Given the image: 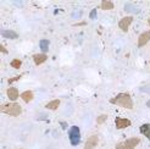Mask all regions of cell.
Wrapping results in <instances>:
<instances>
[{"mask_svg": "<svg viewBox=\"0 0 150 149\" xmlns=\"http://www.w3.org/2000/svg\"><path fill=\"white\" fill-rule=\"evenodd\" d=\"M108 120V115H105V114H103V115H100V116H98V118H96V122H98L99 125H101V123H104L105 121Z\"/></svg>", "mask_w": 150, "mask_h": 149, "instance_id": "obj_18", "label": "cell"}, {"mask_svg": "<svg viewBox=\"0 0 150 149\" xmlns=\"http://www.w3.org/2000/svg\"><path fill=\"white\" fill-rule=\"evenodd\" d=\"M21 78V76H16V77H13V78H10L9 79V83H12V82H15V81H18Z\"/></svg>", "mask_w": 150, "mask_h": 149, "instance_id": "obj_19", "label": "cell"}, {"mask_svg": "<svg viewBox=\"0 0 150 149\" xmlns=\"http://www.w3.org/2000/svg\"><path fill=\"white\" fill-rule=\"evenodd\" d=\"M111 104L117 105L120 108H123V109H133V106H134L131 95L127 93H120L116 96H114V98L111 99Z\"/></svg>", "mask_w": 150, "mask_h": 149, "instance_id": "obj_1", "label": "cell"}, {"mask_svg": "<svg viewBox=\"0 0 150 149\" xmlns=\"http://www.w3.org/2000/svg\"><path fill=\"white\" fill-rule=\"evenodd\" d=\"M140 143V139L138 137H132L123 140V142H120L116 144V149H136V147H138Z\"/></svg>", "mask_w": 150, "mask_h": 149, "instance_id": "obj_3", "label": "cell"}, {"mask_svg": "<svg viewBox=\"0 0 150 149\" xmlns=\"http://www.w3.org/2000/svg\"><path fill=\"white\" fill-rule=\"evenodd\" d=\"M47 60H48V56H47V54H44V53H42V54H34L33 55V61H34V64L37 66L44 64Z\"/></svg>", "mask_w": 150, "mask_h": 149, "instance_id": "obj_10", "label": "cell"}, {"mask_svg": "<svg viewBox=\"0 0 150 149\" xmlns=\"http://www.w3.org/2000/svg\"><path fill=\"white\" fill-rule=\"evenodd\" d=\"M49 40H47V39H43V40H40L39 42V47H40V49L43 50V51H48V49H49Z\"/></svg>", "mask_w": 150, "mask_h": 149, "instance_id": "obj_15", "label": "cell"}, {"mask_svg": "<svg viewBox=\"0 0 150 149\" xmlns=\"http://www.w3.org/2000/svg\"><path fill=\"white\" fill-rule=\"evenodd\" d=\"M69 138L72 145H78L81 142V131L78 126H72L69 132Z\"/></svg>", "mask_w": 150, "mask_h": 149, "instance_id": "obj_4", "label": "cell"}, {"mask_svg": "<svg viewBox=\"0 0 150 149\" xmlns=\"http://www.w3.org/2000/svg\"><path fill=\"white\" fill-rule=\"evenodd\" d=\"M59 106H60V100H59V99L51 100V101H49L47 105H45V108H47L48 110H56Z\"/></svg>", "mask_w": 150, "mask_h": 149, "instance_id": "obj_13", "label": "cell"}, {"mask_svg": "<svg viewBox=\"0 0 150 149\" xmlns=\"http://www.w3.org/2000/svg\"><path fill=\"white\" fill-rule=\"evenodd\" d=\"M95 13H96V10L94 9V10L92 11V13H91V18H94V17H95Z\"/></svg>", "mask_w": 150, "mask_h": 149, "instance_id": "obj_20", "label": "cell"}, {"mask_svg": "<svg viewBox=\"0 0 150 149\" xmlns=\"http://www.w3.org/2000/svg\"><path fill=\"white\" fill-rule=\"evenodd\" d=\"M98 144H99V136L93 135L86 140L84 149H94L95 147H98Z\"/></svg>", "mask_w": 150, "mask_h": 149, "instance_id": "obj_7", "label": "cell"}, {"mask_svg": "<svg viewBox=\"0 0 150 149\" xmlns=\"http://www.w3.org/2000/svg\"><path fill=\"white\" fill-rule=\"evenodd\" d=\"M21 98L25 103H31L34 98V94L32 91H25V92L21 93Z\"/></svg>", "mask_w": 150, "mask_h": 149, "instance_id": "obj_11", "label": "cell"}, {"mask_svg": "<svg viewBox=\"0 0 150 149\" xmlns=\"http://www.w3.org/2000/svg\"><path fill=\"white\" fill-rule=\"evenodd\" d=\"M132 22H133V17H132V16H126V17H123V18L120 20L118 27L121 28L123 32H128L129 26L132 25Z\"/></svg>", "mask_w": 150, "mask_h": 149, "instance_id": "obj_6", "label": "cell"}, {"mask_svg": "<svg viewBox=\"0 0 150 149\" xmlns=\"http://www.w3.org/2000/svg\"><path fill=\"white\" fill-rule=\"evenodd\" d=\"M150 42V31H146V32H143L139 37H138V42H137V45L139 48L146 45V44Z\"/></svg>", "mask_w": 150, "mask_h": 149, "instance_id": "obj_8", "label": "cell"}, {"mask_svg": "<svg viewBox=\"0 0 150 149\" xmlns=\"http://www.w3.org/2000/svg\"><path fill=\"white\" fill-rule=\"evenodd\" d=\"M115 125H116V128L117 130H125L127 127H129L132 125L131 120L128 118H125V117H116L115 118Z\"/></svg>", "mask_w": 150, "mask_h": 149, "instance_id": "obj_5", "label": "cell"}, {"mask_svg": "<svg viewBox=\"0 0 150 149\" xmlns=\"http://www.w3.org/2000/svg\"><path fill=\"white\" fill-rule=\"evenodd\" d=\"M140 133L144 135L150 140V123H144L140 126Z\"/></svg>", "mask_w": 150, "mask_h": 149, "instance_id": "obj_12", "label": "cell"}, {"mask_svg": "<svg viewBox=\"0 0 150 149\" xmlns=\"http://www.w3.org/2000/svg\"><path fill=\"white\" fill-rule=\"evenodd\" d=\"M148 22H149V26H150V18H149V20H148Z\"/></svg>", "mask_w": 150, "mask_h": 149, "instance_id": "obj_22", "label": "cell"}, {"mask_svg": "<svg viewBox=\"0 0 150 149\" xmlns=\"http://www.w3.org/2000/svg\"><path fill=\"white\" fill-rule=\"evenodd\" d=\"M0 49H1V51H3V53H5V54H7V50L5 49V47H4V45H0Z\"/></svg>", "mask_w": 150, "mask_h": 149, "instance_id": "obj_21", "label": "cell"}, {"mask_svg": "<svg viewBox=\"0 0 150 149\" xmlns=\"http://www.w3.org/2000/svg\"><path fill=\"white\" fill-rule=\"evenodd\" d=\"M100 7H101V10H105V11L112 10V9H114V3H112V1H109V0H103Z\"/></svg>", "mask_w": 150, "mask_h": 149, "instance_id": "obj_14", "label": "cell"}, {"mask_svg": "<svg viewBox=\"0 0 150 149\" xmlns=\"http://www.w3.org/2000/svg\"><path fill=\"white\" fill-rule=\"evenodd\" d=\"M1 34L5 38H17V34L15 32H10V31H3Z\"/></svg>", "mask_w": 150, "mask_h": 149, "instance_id": "obj_16", "label": "cell"}, {"mask_svg": "<svg viewBox=\"0 0 150 149\" xmlns=\"http://www.w3.org/2000/svg\"><path fill=\"white\" fill-rule=\"evenodd\" d=\"M0 111L9 116L17 117L22 114V106L17 103H7V104H3L0 106Z\"/></svg>", "mask_w": 150, "mask_h": 149, "instance_id": "obj_2", "label": "cell"}, {"mask_svg": "<svg viewBox=\"0 0 150 149\" xmlns=\"http://www.w3.org/2000/svg\"><path fill=\"white\" fill-rule=\"evenodd\" d=\"M21 65H22V61L20 59H13L11 61V67H13V69H20Z\"/></svg>", "mask_w": 150, "mask_h": 149, "instance_id": "obj_17", "label": "cell"}, {"mask_svg": "<svg viewBox=\"0 0 150 149\" xmlns=\"http://www.w3.org/2000/svg\"><path fill=\"white\" fill-rule=\"evenodd\" d=\"M7 98H9L10 100L15 101L16 99H18V96H20V93H18V89L17 88H15V87H10L9 89H7Z\"/></svg>", "mask_w": 150, "mask_h": 149, "instance_id": "obj_9", "label": "cell"}]
</instances>
